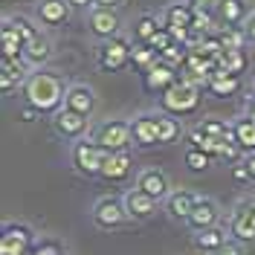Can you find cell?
I'll return each mask as SVG.
<instances>
[{"mask_svg":"<svg viewBox=\"0 0 255 255\" xmlns=\"http://www.w3.org/2000/svg\"><path fill=\"white\" fill-rule=\"evenodd\" d=\"M232 139L244 154H255V119H238L232 122Z\"/></svg>","mask_w":255,"mask_h":255,"instance_id":"484cf974","label":"cell"},{"mask_svg":"<svg viewBox=\"0 0 255 255\" xmlns=\"http://www.w3.org/2000/svg\"><path fill=\"white\" fill-rule=\"evenodd\" d=\"M70 0H41L38 3V20L44 26H61L70 20Z\"/></svg>","mask_w":255,"mask_h":255,"instance_id":"2e32d148","label":"cell"},{"mask_svg":"<svg viewBox=\"0 0 255 255\" xmlns=\"http://www.w3.org/2000/svg\"><path fill=\"white\" fill-rule=\"evenodd\" d=\"M206 90L212 96H218V99H229V96H235L241 90V76H232V73H226V70L218 67V70L209 76Z\"/></svg>","mask_w":255,"mask_h":255,"instance_id":"ac0fdd59","label":"cell"},{"mask_svg":"<svg viewBox=\"0 0 255 255\" xmlns=\"http://www.w3.org/2000/svg\"><path fill=\"white\" fill-rule=\"evenodd\" d=\"M87 119L90 116H81V113L70 111V108H61L52 119V128L55 133L64 136V139H84V130H87Z\"/></svg>","mask_w":255,"mask_h":255,"instance_id":"30bf717a","label":"cell"},{"mask_svg":"<svg viewBox=\"0 0 255 255\" xmlns=\"http://www.w3.org/2000/svg\"><path fill=\"white\" fill-rule=\"evenodd\" d=\"M26 105H32L38 113H58L64 108V81L55 73H32L23 84Z\"/></svg>","mask_w":255,"mask_h":255,"instance_id":"6da1fadb","label":"cell"},{"mask_svg":"<svg viewBox=\"0 0 255 255\" xmlns=\"http://www.w3.org/2000/svg\"><path fill=\"white\" fill-rule=\"evenodd\" d=\"M250 15H253V12L247 9V0H223L221 9H218L221 26H244Z\"/></svg>","mask_w":255,"mask_h":255,"instance_id":"d4e9b609","label":"cell"},{"mask_svg":"<svg viewBox=\"0 0 255 255\" xmlns=\"http://www.w3.org/2000/svg\"><path fill=\"white\" fill-rule=\"evenodd\" d=\"M35 250V232L26 223H6L0 235V255H29Z\"/></svg>","mask_w":255,"mask_h":255,"instance_id":"277c9868","label":"cell"},{"mask_svg":"<svg viewBox=\"0 0 255 255\" xmlns=\"http://www.w3.org/2000/svg\"><path fill=\"white\" fill-rule=\"evenodd\" d=\"M244 165H247V171H250V180L255 183V154H250V157L244 159Z\"/></svg>","mask_w":255,"mask_h":255,"instance_id":"b9f144b4","label":"cell"},{"mask_svg":"<svg viewBox=\"0 0 255 255\" xmlns=\"http://www.w3.org/2000/svg\"><path fill=\"white\" fill-rule=\"evenodd\" d=\"M194 203H197V194L180 189V191H171V194L165 197V212H168L174 221H189Z\"/></svg>","mask_w":255,"mask_h":255,"instance_id":"603a6c76","label":"cell"},{"mask_svg":"<svg viewBox=\"0 0 255 255\" xmlns=\"http://www.w3.org/2000/svg\"><path fill=\"white\" fill-rule=\"evenodd\" d=\"M133 130V142L148 148V145H159V133H157V113H142L130 122Z\"/></svg>","mask_w":255,"mask_h":255,"instance_id":"e0dca14e","label":"cell"},{"mask_svg":"<svg viewBox=\"0 0 255 255\" xmlns=\"http://www.w3.org/2000/svg\"><path fill=\"white\" fill-rule=\"evenodd\" d=\"M108 148L99 142V139H79L73 145V165L81 177H102V168L108 162Z\"/></svg>","mask_w":255,"mask_h":255,"instance_id":"7a4b0ae2","label":"cell"},{"mask_svg":"<svg viewBox=\"0 0 255 255\" xmlns=\"http://www.w3.org/2000/svg\"><path fill=\"white\" fill-rule=\"evenodd\" d=\"M17 119H20V122H35V119H38V111H35L32 105H26L23 111L17 113Z\"/></svg>","mask_w":255,"mask_h":255,"instance_id":"ab89813d","label":"cell"},{"mask_svg":"<svg viewBox=\"0 0 255 255\" xmlns=\"http://www.w3.org/2000/svg\"><path fill=\"white\" fill-rule=\"evenodd\" d=\"M162 26L157 20V15H142L133 20V38H136V44H148L154 35H157V29Z\"/></svg>","mask_w":255,"mask_h":255,"instance_id":"1f68e13d","label":"cell"},{"mask_svg":"<svg viewBox=\"0 0 255 255\" xmlns=\"http://www.w3.org/2000/svg\"><path fill=\"white\" fill-rule=\"evenodd\" d=\"M200 87H194L189 81H177L171 84L165 93L159 96V105H162V111L171 113V116H189L200 108Z\"/></svg>","mask_w":255,"mask_h":255,"instance_id":"3957f363","label":"cell"},{"mask_svg":"<svg viewBox=\"0 0 255 255\" xmlns=\"http://www.w3.org/2000/svg\"><path fill=\"white\" fill-rule=\"evenodd\" d=\"M180 81V70H177L174 64H168V61H162L159 58L151 70H145L142 73V84H145V90L148 93H165L171 84H177Z\"/></svg>","mask_w":255,"mask_h":255,"instance_id":"ba28073f","label":"cell"},{"mask_svg":"<svg viewBox=\"0 0 255 255\" xmlns=\"http://www.w3.org/2000/svg\"><path fill=\"white\" fill-rule=\"evenodd\" d=\"M253 212H255V203H253Z\"/></svg>","mask_w":255,"mask_h":255,"instance_id":"bcb514c9","label":"cell"},{"mask_svg":"<svg viewBox=\"0 0 255 255\" xmlns=\"http://www.w3.org/2000/svg\"><path fill=\"white\" fill-rule=\"evenodd\" d=\"M189 142H191V148H197V151H206L209 157H221V151H223V145L229 142V139H212V136H206L200 128H194L189 133Z\"/></svg>","mask_w":255,"mask_h":255,"instance_id":"f1b7e54d","label":"cell"},{"mask_svg":"<svg viewBox=\"0 0 255 255\" xmlns=\"http://www.w3.org/2000/svg\"><path fill=\"white\" fill-rule=\"evenodd\" d=\"M130 44H128L125 38H108V44L99 49V67L102 70H108V73H119V70H125L128 64H130Z\"/></svg>","mask_w":255,"mask_h":255,"instance_id":"5b68a950","label":"cell"},{"mask_svg":"<svg viewBox=\"0 0 255 255\" xmlns=\"http://www.w3.org/2000/svg\"><path fill=\"white\" fill-rule=\"evenodd\" d=\"M87 23H90V32L99 35V38H116L119 35V15H116V9H108V6H90V12H87Z\"/></svg>","mask_w":255,"mask_h":255,"instance_id":"9c48e42d","label":"cell"},{"mask_svg":"<svg viewBox=\"0 0 255 255\" xmlns=\"http://www.w3.org/2000/svg\"><path fill=\"white\" fill-rule=\"evenodd\" d=\"M232 177H235L238 183H250V171H247V165H244V162L232 165Z\"/></svg>","mask_w":255,"mask_h":255,"instance_id":"74e56055","label":"cell"},{"mask_svg":"<svg viewBox=\"0 0 255 255\" xmlns=\"http://www.w3.org/2000/svg\"><path fill=\"white\" fill-rule=\"evenodd\" d=\"M194 6H191L189 0L186 3H171V6H165V12H162V23L168 26V29H191V20H194Z\"/></svg>","mask_w":255,"mask_h":255,"instance_id":"7402d4cb","label":"cell"},{"mask_svg":"<svg viewBox=\"0 0 255 255\" xmlns=\"http://www.w3.org/2000/svg\"><path fill=\"white\" fill-rule=\"evenodd\" d=\"M247 116H250V119H255V96L250 99V105H247Z\"/></svg>","mask_w":255,"mask_h":255,"instance_id":"ee69618b","label":"cell"},{"mask_svg":"<svg viewBox=\"0 0 255 255\" xmlns=\"http://www.w3.org/2000/svg\"><path fill=\"white\" fill-rule=\"evenodd\" d=\"M229 235L235 241H255V212L253 206L250 209H241L232 215V221H229Z\"/></svg>","mask_w":255,"mask_h":255,"instance_id":"cb8c5ba5","label":"cell"},{"mask_svg":"<svg viewBox=\"0 0 255 255\" xmlns=\"http://www.w3.org/2000/svg\"><path fill=\"white\" fill-rule=\"evenodd\" d=\"M125 221H128V209L125 200H119V197H102L93 206V223L99 229H116Z\"/></svg>","mask_w":255,"mask_h":255,"instance_id":"52a82bcc","label":"cell"},{"mask_svg":"<svg viewBox=\"0 0 255 255\" xmlns=\"http://www.w3.org/2000/svg\"><path fill=\"white\" fill-rule=\"evenodd\" d=\"M197 128H200L206 136H212V139H221V142L229 139V142H235V139H232V125L223 122V119H203Z\"/></svg>","mask_w":255,"mask_h":255,"instance_id":"d6a6232c","label":"cell"},{"mask_svg":"<svg viewBox=\"0 0 255 255\" xmlns=\"http://www.w3.org/2000/svg\"><path fill=\"white\" fill-rule=\"evenodd\" d=\"M130 171H133V157L128 151H111L105 168H102V177L108 183H125L130 177Z\"/></svg>","mask_w":255,"mask_h":255,"instance_id":"4fadbf2b","label":"cell"},{"mask_svg":"<svg viewBox=\"0 0 255 255\" xmlns=\"http://www.w3.org/2000/svg\"><path fill=\"white\" fill-rule=\"evenodd\" d=\"M96 139L105 145L108 151H128V145L133 142V130H130V122H122V119H111L96 130Z\"/></svg>","mask_w":255,"mask_h":255,"instance_id":"8992f818","label":"cell"},{"mask_svg":"<svg viewBox=\"0 0 255 255\" xmlns=\"http://www.w3.org/2000/svg\"><path fill=\"white\" fill-rule=\"evenodd\" d=\"M180 122H177V116L171 113H157V133H159V145H171L177 142V136H180Z\"/></svg>","mask_w":255,"mask_h":255,"instance_id":"83f0119b","label":"cell"},{"mask_svg":"<svg viewBox=\"0 0 255 255\" xmlns=\"http://www.w3.org/2000/svg\"><path fill=\"white\" fill-rule=\"evenodd\" d=\"M212 159L215 157H209L206 151H197V148H191V145H189V151L183 154V162L189 165L191 171H206L209 165H212Z\"/></svg>","mask_w":255,"mask_h":255,"instance_id":"836d02e7","label":"cell"},{"mask_svg":"<svg viewBox=\"0 0 255 255\" xmlns=\"http://www.w3.org/2000/svg\"><path fill=\"white\" fill-rule=\"evenodd\" d=\"M9 20H12V26H15L17 32H20V38H23V44H26V41H32V38H35V35H38V26H35V23H32L29 17H23V15H12L9 17Z\"/></svg>","mask_w":255,"mask_h":255,"instance_id":"e575fe53","label":"cell"},{"mask_svg":"<svg viewBox=\"0 0 255 255\" xmlns=\"http://www.w3.org/2000/svg\"><path fill=\"white\" fill-rule=\"evenodd\" d=\"M136 189H142L145 194H151L157 200H165L171 194L168 177H165V171H159V168H145L142 174L136 177Z\"/></svg>","mask_w":255,"mask_h":255,"instance_id":"9a60e30c","label":"cell"},{"mask_svg":"<svg viewBox=\"0 0 255 255\" xmlns=\"http://www.w3.org/2000/svg\"><path fill=\"white\" fill-rule=\"evenodd\" d=\"M157 61H159V52L151 47V44H136V47L130 49V64H133L136 70H142V73L151 70Z\"/></svg>","mask_w":255,"mask_h":255,"instance_id":"4dcf8cb0","label":"cell"},{"mask_svg":"<svg viewBox=\"0 0 255 255\" xmlns=\"http://www.w3.org/2000/svg\"><path fill=\"white\" fill-rule=\"evenodd\" d=\"M223 244H226V232L221 226H212V229H203L194 235V247L203 250V253H218Z\"/></svg>","mask_w":255,"mask_h":255,"instance_id":"4316f807","label":"cell"},{"mask_svg":"<svg viewBox=\"0 0 255 255\" xmlns=\"http://www.w3.org/2000/svg\"><path fill=\"white\" fill-rule=\"evenodd\" d=\"M194 9H200V12H212V15H218V9H221L223 0H189Z\"/></svg>","mask_w":255,"mask_h":255,"instance_id":"8d00e7d4","label":"cell"},{"mask_svg":"<svg viewBox=\"0 0 255 255\" xmlns=\"http://www.w3.org/2000/svg\"><path fill=\"white\" fill-rule=\"evenodd\" d=\"M215 255H241V244H235V241H226V244H223Z\"/></svg>","mask_w":255,"mask_h":255,"instance_id":"f35d334b","label":"cell"},{"mask_svg":"<svg viewBox=\"0 0 255 255\" xmlns=\"http://www.w3.org/2000/svg\"><path fill=\"white\" fill-rule=\"evenodd\" d=\"M52 58V41H49L44 32H38L32 41L23 44V61L32 64V67H41Z\"/></svg>","mask_w":255,"mask_h":255,"instance_id":"44dd1931","label":"cell"},{"mask_svg":"<svg viewBox=\"0 0 255 255\" xmlns=\"http://www.w3.org/2000/svg\"><path fill=\"white\" fill-rule=\"evenodd\" d=\"M26 70L20 61H12V58H0V90L3 93H12L20 84H26Z\"/></svg>","mask_w":255,"mask_h":255,"instance_id":"ffe728a7","label":"cell"},{"mask_svg":"<svg viewBox=\"0 0 255 255\" xmlns=\"http://www.w3.org/2000/svg\"><path fill=\"white\" fill-rule=\"evenodd\" d=\"M247 64H250L247 49H226L221 58H218V67L226 70V73H232V76H241V73L247 70Z\"/></svg>","mask_w":255,"mask_h":255,"instance_id":"f546056e","label":"cell"},{"mask_svg":"<svg viewBox=\"0 0 255 255\" xmlns=\"http://www.w3.org/2000/svg\"><path fill=\"white\" fill-rule=\"evenodd\" d=\"M125 0H96L93 6H108V9H116V6H122Z\"/></svg>","mask_w":255,"mask_h":255,"instance_id":"7bdbcfd3","label":"cell"},{"mask_svg":"<svg viewBox=\"0 0 255 255\" xmlns=\"http://www.w3.org/2000/svg\"><path fill=\"white\" fill-rule=\"evenodd\" d=\"M64 108L81 113V116H90L96 111V93L87 84H70L67 96H64Z\"/></svg>","mask_w":255,"mask_h":255,"instance_id":"5bb4252c","label":"cell"},{"mask_svg":"<svg viewBox=\"0 0 255 255\" xmlns=\"http://www.w3.org/2000/svg\"><path fill=\"white\" fill-rule=\"evenodd\" d=\"M122 200H125V209H128V218L130 221H148L157 212V203H159L157 197L145 194L142 189H130Z\"/></svg>","mask_w":255,"mask_h":255,"instance_id":"7c38bea8","label":"cell"},{"mask_svg":"<svg viewBox=\"0 0 255 255\" xmlns=\"http://www.w3.org/2000/svg\"><path fill=\"white\" fill-rule=\"evenodd\" d=\"M0 47H3V55H0V58L23 61V38H20V32L12 26V20H9V17H3V29H0Z\"/></svg>","mask_w":255,"mask_h":255,"instance_id":"d6986e66","label":"cell"},{"mask_svg":"<svg viewBox=\"0 0 255 255\" xmlns=\"http://www.w3.org/2000/svg\"><path fill=\"white\" fill-rule=\"evenodd\" d=\"M148 44H151V47H154V49L159 52V55H162V52L171 47V44H177V41H174V35H171V29H168V26L162 23V26L157 29V35H154V38H151Z\"/></svg>","mask_w":255,"mask_h":255,"instance_id":"d590c367","label":"cell"},{"mask_svg":"<svg viewBox=\"0 0 255 255\" xmlns=\"http://www.w3.org/2000/svg\"><path fill=\"white\" fill-rule=\"evenodd\" d=\"M244 29H247V38H250V41L255 44V12H253L250 17H247V23H244Z\"/></svg>","mask_w":255,"mask_h":255,"instance_id":"60d3db41","label":"cell"},{"mask_svg":"<svg viewBox=\"0 0 255 255\" xmlns=\"http://www.w3.org/2000/svg\"><path fill=\"white\" fill-rule=\"evenodd\" d=\"M218 221H221V209H218V203L209 200V197H197V203H194V209H191V215H189L186 223H189L194 232H203V229L218 226Z\"/></svg>","mask_w":255,"mask_h":255,"instance_id":"8fae6325","label":"cell"},{"mask_svg":"<svg viewBox=\"0 0 255 255\" xmlns=\"http://www.w3.org/2000/svg\"><path fill=\"white\" fill-rule=\"evenodd\" d=\"M70 3H73V6H87V9H90L96 0H70Z\"/></svg>","mask_w":255,"mask_h":255,"instance_id":"f6af8a7d","label":"cell"}]
</instances>
